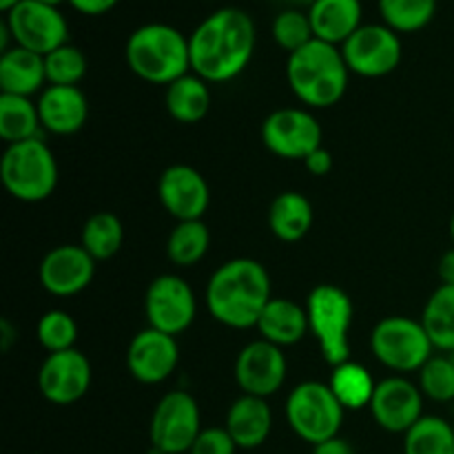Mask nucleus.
I'll return each mask as SVG.
<instances>
[{"instance_id": "nucleus-30", "label": "nucleus", "mask_w": 454, "mask_h": 454, "mask_svg": "<svg viewBox=\"0 0 454 454\" xmlns=\"http://www.w3.org/2000/svg\"><path fill=\"white\" fill-rule=\"evenodd\" d=\"M124 242V226L115 213L100 211L93 213L82 226L80 247L96 262L111 260L120 251Z\"/></svg>"}, {"instance_id": "nucleus-39", "label": "nucleus", "mask_w": 454, "mask_h": 454, "mask_svg": "<svg viewBox=\"0 0 454 454\" xmlns=\"http://www.w3.org/2000/svg\"><path fill=\"white\" fill-rule=\"evenodd\" d=\"M304 167H306V171H309L310 176H315V177L328 176V173L333 171L331 151L324 149V146H319V149H315L313 153H310L309 158L304 160Z\"/></svg>"}, {"instance_id": "nucleus-42", "label": "nucleus", "mask_w": 454, "mask_h": 454, "mask_svg": "<svg viewBox=\"0 0 454 454\" xmlns=\"http://www.w3.org/2000/svg\"><path fill=\"white\" fill-rule=\"evenodd\" d=\"M437 273H439V279H442V284L454 286V247L442 255V260H439L437 264Z\"/></svg>"}, {"instance_id": "nucleus-12", "label": "nucleus", "mask_w": 454, "mask_h": 454, "mask_svg": "<svg viewBox=\"0 0 454 454\" xmlns=\"http://www.w3.org/2000/svg\"><path fill=\"white\" fill-rule=\"evenodd\" d=\"M322 124L310 111L286 106L262 122V142L273 155L284 160H306L322 146Z\"/></svg>"}, {"instance_id": "nucleus-47", "label": "nucleus", "mask_w": 454, "mask_h": 454, "mask_svg": "<svg viewBox=\"0 0 454 454\" xmlns=\"http://www.w3.org/2000/svg\"><path fill=\"white\" fill-rule=\"evenodd\" d=\"M450 238H452V244H454V213H452V217H450Z\"/></svg>"}, {"instance_id": "nucleus-21", "label": "nucleus", "mask_w": 454, "mask_h": 454, "mask_svg": "<svg viewBox=\"0 0 454 454\" xmlns=\"http://www.w3.org/2000/svg\"><path fill=\"white\" fill-rule=\"evenodd\" d=\"M224 428L242 450H253L266 443L273 430V411L266 399L242 395L231 403Z\"/></svg>"}, {"instance_id": "nucleus-23", "label": "nucleus", "mask_w": 454, "mask_h": 454, "mask_svg": "<svg viewBox=\"0 0 454 454\" xmlns=\"http://www.w3.org/2000/svg\"><path fill=\"white\" fill-rule=\"evenodd\" d=\"M255 328L260 331L262 340L279 346V348L300 344L306 333H310L306 306L297 304L288 297H273L262 310Z\"/></svg>"}, {"instance_id": "nucleus-44", "label": "nucleus", "mask_w": 454, "mask_h": 454, "mask_svg": "<svg viewBox=\"0 0 454 454\" xmlns=\"http://www.w3.org/2000/svg\"><path fill=\"white\" fill-rule=\"evenodd\" d=\"M282 3H286L288 7H295V9H301V7L309 9L310 4H313V0H282Z\"/></svg>"}, {"instance_id": "nucleus-10", "label": "nucleus", "mask_w": 454, "mask_h": 454, "mask_svg": "<svg viewBox=\"0 0 454 454\" xmlns=\"http://www.w3.org/2000/svg\"><path fill=\"white\" fill-rule=\"evenodd\" d=\"M4 25L12 31L13 44L47 56L69 43V22L53 4L22 0L4 13Z\"/></svg>"}, {"instance_id": "nucleus-32", "label": "nucleus", "mask_w": 454, "mask_h": 454, "mask_svg": "<svg viewBox=\"0 0 454 454\" xmlns=\"http://www.w3.org/2000/svg\"><path fill=\"white\" fill-rule=\"evenodd\" d=\"M211 247V231L202 220L177 222L167 242V255L176 266L189 269L207 255Z\"/></svg>"}, {"instance_id": "nucleus-46", "label": "nucleus", "mask_w": 454, "mask_h": 454, "mask_svg": "<svg viewBox=\"0 0 454 454\" xmlns=\"http://www.w3.org/2000/svg\"><path fill=\"white\" fill-rule=\"evenodd\" d=\"M38 3H44V4H53V7H58L60 3H67V0H38Z\"/></svg>"}, {"instance_id": "nucleus-8", "label": "nucleus", "mask_w": 454, "mask_h": 454, "mask_svg": "<svg viewBox=\"0 0 454 454\" xmlns=\"http://www.w3.org/2000/svg\"><path fill=\"white\" fill-rule=\"evenodd\" d=\"M372 355L381 366L406 375V372H419L424 364L434 355V346L426 333L421 319L384 317L377 322L371 335Z\"/></svg>"}, {"instance_id": "nucleus-31", "label": "nucleus", "mask_w": 454, "mask_h": 454, "mask_svg": "<svg viewBox=\"0 0 454 454\" xmlns=\"http://www.w3.org/2000/svg\"><path fill=\"white\" fill-rule=\"evenodd\" d=\"M403 454H454V428L437 415H424L403 434Z\"/></svg>"}, {"instance_id": "nucleus-41", "label": "nucleus", "mask_w": 454, "mask_h": 454, "mask_svg": "<svg viewBox=\"0 0 454 454\" xmlns=\"http://www.w3.org/2000/svg\"><path fill=\"white\" fill-rule=\"evenodd\" d=\"M313 454H355V448L337 434V437L326 439V442L313 446Z\"/></svg>"}, {"instance_id": "nucleus-5", "label": "nucleus", "mask_w": 454, "mask_h": 454, "mask_svg": "<svg viewBox=\"0 0 454 454\" xmlns=\"http://www.w3.org/2000/svg\"><path fill=\"white\" fill-rule=\"evenodd\" d=\"M0 180L12 198L43 202L58 186V162L40 137L7 145L0 158Z\"/></svg>"}, {"instance_id": "nucleus-38", "label": "nucleus", "mask_w": 454, "mask_h": 454, "mask_svg": "<svg viewBox=\"0 0 454 454\" xmlns=\"http://www.w3.org/2000/svg\"><path fill=\"white\" fill-rule=\"evenodd\" d=\"M238 443L226 428H202L189 454H235Z\"/></svg>"}, {"instance_id": "nucleus-35", "label": "nucleus", "mask_w": 454, "mask_h": 454, "mask_svg": "<svg viewBox=\"0 0 454 454\" xmlns=\"http://www.w3.org/2000/svg\"><path fill=\"white\" fill-rule=\"evenodd\" d=\"M44 71H47V82L53 87H78L87 74V58L78 47L67 43L44 56Z\"/></svg>"}, {"instance_id": "nucleus-37", "label": "nucleus", "mask_w": 454, "mask_h": 454, "mask_svg": "<svg viewBox=\"0 0 454 454\" xmlns=\"http://www.w3.org/2000/svg\"><path fill=\"white\" fill-rule=\"evenodd\" d=\"M417 386L430 402H454V362L450 355H433L419 371Z\"/></svg>"}, {"instance_id": "nucleus-7", "label": "nucleus", "mask_w": 454, "mask_h": 454, "mask_svg": "<svg viewBox=\"0 0 454 454\" xmlns=\"http://www.w3.org/2000/svg\"><path fill=\"white\" fill-rule=\"evenodd\" d=\"M346 408L322 381H301L286 399V421L301 442L317 446L340 434Z\"/></svg>"}, {"instance_id": "nucleus-26", "label": "nucleus", "mask_w": 454, "mask_h": 454, "mask_svg": "<svg viewBox=\"0 0 454 454\" xmlns=\"http://www.w3.org/2000/svg\"><path fill=\"white\" fill-rule=\"evenodd\" d=\"M167 111L176 122L198 124L211 111V89L207 80L195 74L182 75L167 87Z\"/></svg>"}, {"instance_id": "nucleus-3", "label": "nucleus", "mask_w": 454, "mask_h": 454, "mask_svg": "<svg viewBox=\"0 0 454 454\" xmlns=\"http://www.w3.org/2000/svg\"><path fill=\"white\" fill-rule=\"evenodd\" d=\"M350 69L337 44L310 40L286 60V80L301 105L328 109L344 98Z\"/></svg>"}, {"instance_id": "nucleus-43", "label": "nucleus", "mask_w": 454, "mask_h": 454, "mask_svg": "<svg viewBox=\"0 0 454 454\" xmlns=\"http://www.w3.org/2000/svg\"><path fill=\"white\" fill-rule=\"evenodd\" d=\"M12 341H13V331H12V324L7 322V319H3L0 322V348L7 353L9 348H12Z\"/></svg>"}, {"instance_id": "nucleus-28", "label": "nucleus", "mask_w": 454, "mask_h": 454, "mask_svg": "<svg viewBox=\"0 0 454 454\" xmlns=\"http://www.w3.org/2000/svg\"><path fill=\"white\" fill-rule=\"evenodd\" d=\"M328 386H331V390L346 411H362V408L371 406L377 381L372 380L366 366L348 359V362L333 368Z\"/></svg>"}, {"instance_id": "nucleus-2", "label": "nucleus", "mask_w": 454, "mask_h": 454, "mask_svg": "<svg viewBox=\"0 0 454 454\" xmlns=\"http://www.w3.org/2000/svg\"><path fill=\"white\" fill-rule=\"evenodd\" d=\"M204 300L213 319L224 326L255 328L262 310L273 300L269 270L251 257L224 262L208 278Z\"/></svg>"}, {"instance_id": "nucleus-33", "label": "nucleus", "mask_w": 454, "mask_h": 454, "mask_svg": "<svg viewBox=\"0 0 454 454\" xmlns=\"http://www.w3.org/2000/svg\"><path fill=\"white\" fill-rule=\"evenodd\" d=\"M384 25L397 34H417L433 22L437 0H377Z\"/></svg>"}, {"instance_id": "nucleus-25", "label": "nucleus", "mask_w": 454, "mask_h": 454, "mask_svg": "<svg viewBox=\"0 0 454 454\" xmlns=\"http://www.w3.org/2000/svg\"><path fill=\"white\" fill-rule=\"evenodd\" d=\"M269 226L282 242H300L313 226V204L297 191H284L270 202Z\"/></svg>"}, {"instance_id": "nucleus-24", "label": "nucleus", "mask_w": 454, "mask_h": 454, "mask_svg": "<svg viewBox=\"0 0 454 454\" xmlns=\"http://www.w3.org/2000/svg\"><path fill=\"white\" fill-rule=\"evenodd\" d=\"M47 71L44 56L13 44L0 56V91L9 96L31 98L34 93L44 91Z\"/></svg>"}, {"instance_id": "nucleus-18", "label": "nucleus", "mask_w": 454, "mask_h": 454, "mask_svg": "<svg viewBox=\"0 0 454 454\" xmlns=\"http://www.w3.org/2000/svg\"><path fill=\"white\" fill-rule=\"evenodd\" d=\"M180 348L173 335L155 328L136 333L127 350V368L140 384H162L176 372Z\"/></svg>"}, {"instance_id": "nucleus-15", "label": "nucleus", "mask_w": 454, "mask_h": 454, "mask_svg": "<svg viewBox=\"0 0 454 454\" xmlns=\"http://www.w3.org/2000/svg\"><path fill=\"white\" fill-rule=\"evenodd\" d=\"M424 393L406 377H386L377 384L371 402L372 419L386 433L406 434L424 417Z\"/></svg>"}, {"instance_id": "nucleus-17", "label": "nucleus", "mask_w": 454, "mask_h": 454, "mask_svg": "<svg viewBox=\"0 0 454 454\" xmlns=\"http://www.w3.org/2000/svg\"><path fill=\"white\" fill-rule=\"evenodd\" d=\"M158 198L164 211L177 222L202 220L211 202V191L198 168L173 164L160 176Z\"/></svg>"}, {"instance_id": "nucleus-49", "label": "nucleus", "mask_w": 454, "mask_h": 454, "mask_svg": "<svg viewBox=\"0 0 454 454\" xmlns=\"http://www.w3.org/2000/svg\"><path fill=\"white\" fill-rule=\"evenodd\" d=\"M452 428H454V421H452Z\"/></svg>"}, {"instance_id": "nucleus-11", "label": "nucleus", "mask_w": 454, "mask_h": 454, "mask_svg": "<svg viewBox=\"0 0 454 454\" xmlns=\"http://www.w3.org/2000/svg\"><path fill=\"white\" fill-rule=\"evenodd\" d=\"M340 49L350 74L362 78H384L393 74L403 56L402 38L384 22L377 25L364 22Z\"/></svg>"}, {"instance_id": "nucleus-9", "label": "nucleus", "mask_w": 454, "mask_h": 454, "mask_svg": "<svg viewBox=\"0 0 454 454\" xmlns=\"http://www.w3.org/2000/svg\"><path fill=\"white\" fill-rule=\"evenodd\" d=\"M202 433V417L195 397L186 390L167 393L151 415V448L162 454H189Z\"/></svg>"}, {"instance_id": "nucleus-13", "label": "nucleus", "mask_w": 454, "mask_h": 454, "mask_svg": "<svg viewBox=\"0 0 454 454\" xmlns=\"http://www.w3.org/2000/svg\"><path fill=\"white\" fill-rule=\"evenodd\" d=\"M145 313L151 328L173 337L180 335L195 322L198 313L193 288L180 275H160L146 288Z\"/></svg>"}, {"instance_id": "nucleus-40", "label": "nucleus", "mask_w": 454, "mask_h": 454, "mask_svg": "<svg viewBox=\"0 0 454 454\" xmlns=\"http://www.w3.org/2000/svg\"><path fill=\"white\" fill-rule=\"evenodd\" d=\"M67 3L82 16H102V13L111 12L120 0H67Z\"/></svg>"}, {"instance_id": "nucleus-4", "label": "nucleus", "mask_w": 454, "mask_h": 454, "mask_svg": "<svg viewBox=\"0 0 454 454\" xmlns=\"http://www.w3.org/2000/svg\"><path fill=\"white\" fill-rule=\"evenodd\" d=\"M124 58L133 74L149 84H173L191 74L189 38L167 22H146L129 35Z\"/></svg>"}, {"instance_id": "nucleus-16", "label": "nucleus", "mask_w": 454, "mask_h": 454, "mask_svg": "<svg viewBox=\"0 0 454 454\" xmlns=\"http://www.w3.org/2000/svg\"><path fill=\"white\" fill-rule=\"evenodd\" d=\"M235 381L244 395L270 397L286 381V357L282 348L264 340L251 341L235 359Z\"/></svg>"}, {"instance_id": "nucleus-22", "label": "nucleus", "mask_w": 454, "mask_h": 454, "mask_svg": "<svg viewBox=\"0 0 454 454\" xmlns=\"http://www.w3.org/2000/svg\"><path fill=\"white\" fill-rule=\"evenodd\" d=\"M317 40L341 47L364 25L362 0H313L309 9Z\"/></svg>"}, {"instance_id": "nucleus-6", "label": "nucleus", "mask_w": 454, "mask_h": 454, "mask_svg": "<svg viewBox=\"0 0 454 454\" xmlns=\"http://www.w3.org/2000/svg\"><path fill=\"white\" fill-rule=\"evenodd\" d=\"M309 331L319 344L322 357L333 368L350 359L353 300L335 284H319L306 300Z\"/></svg>"}, {"instance_id": "nucleus-1", "label": "nucleus", "mask_w": 454, "mask_h": 454, "mask_svg": "<svg viewBox=\"0 0 454 454\" xmlns=\"http://www.w3.org/2000/svg\"><path fill=\"white\" fill-rule=\"evenodd\" d=\"M255 43V22L247 12L215 9L189 35L191 71L207 82H229L251 65Z\"/></svg>"}, {"instance_id": "nucleus-20", "label": "nucleus", "mask_w": 454, "mask_h": 454, "mask_svg": "<svg viewBox=\"0 0 454 454\" xmlns=\"http://www.w3.org/2000/svg\"><path fill=\"white\" fill-rule=\"evenodd\" d=\"M38 115L44 131L53 136H74L89 118V102L78 87L49 84L38 98Z\"/></svg>"}, {"instance_id": "nucleus-14", "label": "nucleus", "mask_w": 454, "mask_h": 454, "mask_svg": "<svg viewBox=\"0 0 454 454\" xmlns=\"http://www.w3.org/2000/svg\"><path fill=\"white\" fill-rule=\"evenodd\" d=\"M38 388L53 406H71L91 388V364L78 348L49 353L38 371Z\"/></svg>"}, {"instance_id": "nucleus-48", "label": "nucleus", "mask_w": 454, "mask_h": 454, "mask_svg": "<svg viewBox=\"0 0 454 454\" xmlns=\"http://www.w3.org/2000/svg\"><path fill=\"white\" fill-rule=\"evenodd\" d=\"M446 355H450V359L454 362V353H446Z\"/></svg>"}, {"instance_id": "nucleus-29", "label": "nucleus", "mask_w": 454, "mask_h": 454, "mask_svg": "<svg viewBox=\"0 0 454 454\" xmlns=\"http://www.w3.org/2000/svg\"><path fill=\"white\" fill-rule=\"evenodd\" d=\"M421 324H424L434 350L454 353V286L439 284L437 291L426 301Z\"/></svg>"}, {"instance_id": "nucleus-36", "label": "nucleus", "mask_w": 454, "mask_h": 454, "mask_svg": "<svg viewBox=\"0 0 454 454\" xmlns=\"http://www.w3.org/2000/svg\"><path fill=\"white\" fill-rule=\"evenodd\" d=\"M35 337L47 353H62V350L75 348L78 324L65 310H47L35 326Z\"/></svg>"}, {"instance_id": "nucleus-34", "label": "nucleus", "mask_w": 454, "mask_h": 454, "mask_svg": "<svg viewBox=\"0 0 454 454\" xmlns=\"http://www.w3.org/2000/svg\"><path fill=\"white\" fill-rule=\"evenodd\" d=\"M270 34H273L275 44H278L279 49H284V51H288V56L295 53L297 49L306 47L310 40H315L309 12L295 7L282 9V12L275 16Z\"/></svg>"}, {"instance_id": "nucleus-19", "label": "nucleus", "mask_w": 454, "mask_h": 454, "mask_svg": "<svg viewBox=\"0 0 454 454\" xmlns=\"http://www.w3.org/2000/svg\"><path fill=\"white\" fill-rule=\"evenodd\" d=\"M96 275V260L80 244H62L40 262V284L56 297L82 293Z\"/></svg>"}, {"instance_id": "nucleus-27", "label": "nucleus", "mask_w": 454, "mask_h": 454, "mask_svg": "<svg viewBox=\"0 0 454 454\" xmlns=\"http://www.w3.org/2000/svg\"><path fill=\"white\" fill-rule=\"evenodd\" d=\"M40 129L38 105L31 98L0 93V137L7 145L34 140Z\"/></svg>"}, {"instance_id": "nucleus-45", "label": "nucleus", "mask_w": 454, "mask_h": 454, "mask_svg": "<svg viewBox=\"0 0 454 454\" xmlns=\"http://www.w3.org/2000/svg\"><path fill=\"white\" fill-rule=\"evenodd\" d=\"M18 3H22V0H0V9H3V12L7 13L9 9H13V7H16Z\"/></svg>"}]
</instances>
